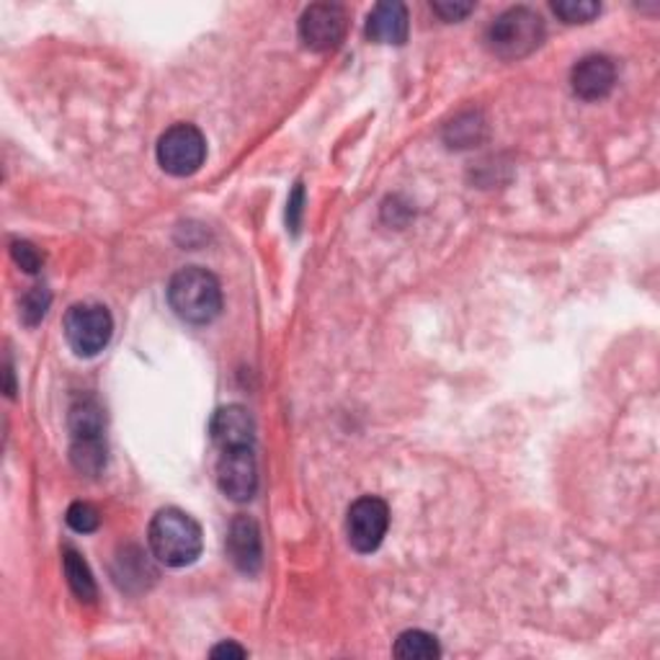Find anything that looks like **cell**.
I'll use <instances>...</instances> for the list:
<instances>
[{
    "mask_svg": "<svg viewBox=\"0 0 660 660\" xmlns=\"http://www.w3.org/2000/svg\"><path fill=\"white\" fill-rule=\"evenodd\" d=\"M367 36L377 44H406L408 8L402 3H377L367 19Z\"/></svg>",
    "mask_w": 660,
    "mask_h": 660,
    "instance_id": "12",
    "label": "cell"
},
{
    "mask_svg": "<svg viewBox=\"0 0 660 660\" xmlns=\"http://www.w3.org/2000/svg\"><path fill=\"white\" fill-rule=\"evenodd\" d=\"M392 653L402 660H437L441 656V648L433 635L423 630H408L395 642Z\"/></svg>",
    "mask_w": 660,
    "mask_h": 660,
    "instance_id": "16",
    "label": "cell"
},
{
    "mask_svg": "<svg viewBox=\"0 0 660 660\" xmlns=\"http://www.w3.org/2000/svg\"><path fill=\"white\" fill-rule=\"evenodd\" d=\"M302 205H305V189H302V184H297V186H294L292 199H290V228H292L294 232H297V228H300Z\"/></svg>",
    "mask_w": 660,
    "mask_h": 660,
    "instance_id": "22",
    "label": "cell"
},
{
    "mask_svg": "<svg viewBox=\"0 0 660 660\" xmlns=\"http://www.w3.org/2000/svg\"><path fill=\"white\" fill-rule=\"evenodd\" d=\"M67 526L77 534H91L98 530L101 524V514L96 511V506H91V503L85 501H77L73 506L67 509Z\"/></svg>",
    "mask_w": 660,
    "mask_h": 660,
    "instance_id": "18",
    "label": "cell"
},
{
    "mask_svg": "<svg viewBox=\"0 0 660 660\" xmlns=\"http://www.w3.org/2000/svg\"><path fill=\"white\" fill-rule=\"evenodd\" d=\"M573 91L584 101H599L607 98L617 83V67L615 62L604 54H588L573 67L570 73Z\"/></svg>",
    "mask_w": 660,
    "mask_h": 660,
    "instance_id": "10",
    "label": "cell"
},
{
    "mask_svg": "<svg viewBox=\"0 0 660 660\" xmlns=\"http://www.w3.org/2000/svg\"><path fill=\"white\" fill-rule=\"evenodd\" d=\"M433 11H437L444 21H460L464 15L475 11V3H433Z\"/></svg>",
    "mask_w": 660,
    "mask_h": 660,
    "instance_id": "21",
    "label": "cell"
},
{
    "mask_svg": "<svg viewBox=\"0 0 660 660\" xmlns=\"http://www.w3.org/2000/svg\"><path fill=\"white\" fill-rule=\"evenodd\" d=\"M114 321L104 305H73L65 315V336L77 356H96L112 341Z\"/></svg>",
    "mask_w": 660,
    "mask_h": 660,
    "instance_id": "5",
    "label": "cell"
},
{
    "mask_svg": "<svg viewBox=\"0 0 660 660\" xmlns=\"http://www.w3.org/2000/svg\"><path fill=\"white\" fill-rule=\"evenodd\" d=\"M212 658H245V648L235 646V642H220V646L212 648V653H209Z\"/></svg>",
    "mask_w": 660,
    "mask_h": 660,
    "instance_id": "23",
    "label": "cell"
},
{
    "mask_svg": "<svg viewBox=\"0 0 660 660\" xmlns=\"http://www.w3.org/2000/svg\"><path fill=\"white\" fill-rule=\"evenodd\" d=\"M70 433L73 439H98L104 437V410L96 398H77L70 408Z\"/></svg>",
    "mask_w": 660,
    "mask_h": 660,
    "instance_id": "13",
    "label": "cell"
},
{
    "mask_svg": "<svg viewBox=\"0 0 660 660\" xmlns=\"http://www.w3.org/2000/svg\"><path fill=\"white\" fill-rule=\"evenodd\" d=\"M217 485L230 501L245 503L259 488V470H255L253 447L224 449L217 460Z\"/></svg>",
    "mask_w": 660,
    "mask_h": 660,
    "instance_id": "8",
    "label": "cell"
},
{
    "mask_svg": "<svg viewBox=\"0 0 660 660\" xmlns=\"http://www.w3.org/2000/svg\"><path fill=\"white\" fill-rule=\"evenodd\" d=\"M11 255H13V261L19 263L23 271H27V274H36L44 263V255L39 253L36 245H31L29 240H13Z\"/></svg>",
    "mask_w": 660,
    "mask_h": 660,
    "instance_id": "20",
    "label": "cell"
},
{
    "mask_svg": "<svg viewBox=\"0 0 660 660\" xmlns=\"http://www.w3.org/2000/svg\"><path fill=\"white\" fill-rule=\"evenodd\" d=\"M70 460H73L75 470L83 475H98L106 464V441L98 439H73L70 447Z\"/></svg>",
    "mask_w": 660,
    "mask_h": 660,
    "instance_id": "15",
    "label": "cell"
},
{
    "mask_svg": "<svg viewBox=\"0 0 660 660\" xmlns=\"http://www.w3.org/2000/svg\"><path fill=\"white\" fill-rule=\"evenodd\" d=\"M387 526H390V509H387V503L377 499V495H364V499H359L348 509V545L362 555L375 553V549L383 545Z\"/></svg>",
    "mask_w": 660,
    "mask_h": 660,
    "instance_id": "6",
    "label": "cell"
},
{
    "mask_svg": "<svg viewBox=\"0 0 660 660\" xmlns=\"http://www.w3.org/2000/svg\"><path fill=\"white\" fill-rule=\"evenodd\" d=\"M545 39V21L534 8L516 6L501 13L488 29V46L501 60H522Z\"/></svg>",
    "mask_w": 660,
    "mask_h": 660,
    "instance_id": "3",
    "label": "cell"
},
{
    "mask_svg": "<svg viewBox=\"0 0 660 660\" xmlns=\"http://www.w3.org/2000/svg\"><path fill=\"white\" fill-rule=\"evenodd\" d=\"M209 433L220 452L238 447H253L255 423L243 406H224L212 416Z\"/></svg>",
    "mask_w": 660,
    "mask_h": 660,
    "instance_id": "11",
    "label": "cell"
},
{
    "mask_svg": "<svg viewBox=\"0 0 660 660\" xmlns=\"http://www.w3.org/2000/svg\"><path fill=\"white\" fill-rule=\"evenodd\" d=\"M50 292L44 290V286H34V290L23 294L21 300V315H23V323L27 325H36L42 321L46 307H50Z\"/></svg>",
    "mask_w": 660,
    "mask_h": 660,
    "instance_id": "19",
    "label": "cell"
},
{
    "mask_svg": "<svg viewBox=\"0 0 660 660\" xmlns=\"http://www.w3.org/2000/svg\"><path fill=\"white\" fill-rule=\"evenodd\" d=\"M348 29L346 11L336 3H313L300 19V39L313 52H333Z\"/></svg>",
    "mask_w": 660,
    "mask_h": 660,
    "instance_id": "7",
    "label": "cell"
},
{
    "mask_svg": "<svg viewBox=\"0 0 660 660\" xmlns=\"http://www.w3.org/2000/svg\"><path fill=\"white\" fill-rule=\"evenodd\" d=\"M553 11L561 15L565 23H588L601 13V6L594 0H557Z\"/></svg>",
    "mask_w": 660,
    "mask_h": 660,
    "instance_id": "17",
    "label": "cell"
},
{
    "mask_svg": "<svg viewBox=\"0 0 660 660\" xmlns=\"http://www.w3.org/2000/svg\"><path fill=\"white\" fill-rule=\"evenodd\" d=\"M153 555L168 568H186L197 563L205 547L201 539V526L181 509H163L153 516L150 530H147Z\"/></svg>",
    "mask_w": 660,
    "mask_h": 660,
    "instance_id": "1",
    "label": "cell"
},
{
    "mask_svg": "<svg viewBox=\"0 0 660 660\" xmlns=\"http://www.w3.org/2000/svg\"><path fill=\"white\" fill-rule=\"evenodd\" d=\"M207 139L193 124H174L158 139V163L170 176H191L205 166Z\"/></svg>",
    "mask_w": 660,
    "mask_h": 660,
    "instance_id": "4",
    "label": "cell"
},
{
    "mask_svg": "<svg viewBox=\"0 0 660 660\" xmlns=\"http://www.w3.org/2000/svg\"><path fill=\"white\" fill-rule=\"evenodd\" d=\"M168 302L181 321L191 325L212 323L222 310V290L214 274L201 266L176 271L168 284Z\"/></svg>",
    "mask_w": 660,
    "mask_h": 660,
    "instance_id": "2",
    "label": "cell"
},
{
    "mask_svg": "<svg viewBox=\"0 0 660 660\" xmlns=\"http://www.w3.org/2000/svg\"><path fill=\"white\" fill-rule=\"evenodd\" d=\"M228 555L232 565L245 576H255L263 563V545H261V530L251 516H235L230 524L228 534Z\"/></svg>",
    "mask_w": 660,
    "mask_h": 660,
    "instance_id": "9",
    "label": "cell"
},
{
    "mask_svg": "<svg viewBox=\"0 0 660 660\" xmlns=\"http://www.w3.org/2000/svg\"><path fill=\"white\" fill-rule=\"evenodd\" d=\"M62 565H65V576H67L70 591H73L77 599L85 601V604H91L93 599H96V580H93V573L88 568V563H85L73 547H65V555H62Z\"/></svg>",
    "mask_w": 660,
    "mask_h": 660,
    "instance_id": "14",
    "label": "cell"
}]
</instances>
